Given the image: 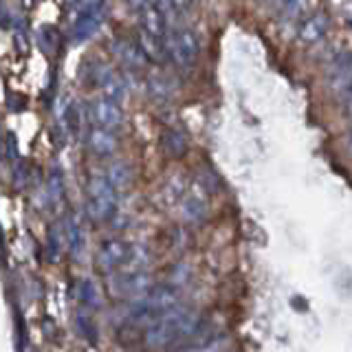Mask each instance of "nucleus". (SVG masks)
I'll return each mask as SVG.
<instances>
[{
  "label": "nucleus",
  "instance_id": "f03ea898",
  "mask_svg": "<svg viewBox=\"0 0 352 352\" xmlns=\"http://www.w3.org/2000/svg\"><path fill=\"white\" fill-rule=\"evenodd\" d=\"M117 187L108 174H93L86 185V216L93 223H108L117 214Z\"/></svg>",
  "mask_w": 352,
  "mask_h": 352
},
{
  "label": "nucleus",
  "instance_id": "6e6552de",
  "mask_svg": "<svg viewBox=\"0 0 352 352\" xmlns=\"http://www.w3.org/2000/svg\"><path fill=\"white\" fill-rule=\"evenodd\" d=\"M326 84L333 93L346 95L352 86V53H341L339 58L330 64L326 73Z\"/></svg>",
  "mask_w": 352,
  "mask_h": 352
},
{
  "label": "nucleus",
  "instance_id": "412c9836",
  "mask_svg": "<svg viewBox=\"0 0 352 352\" xmlns=\"http://www.w3.org/2000/svg\"><path fill=\"white\" fill-rule=\"evenodd\" d=\"M108 179L117 187V190H126V187L132 183V170L128 168L126 163L117 161V163H113L108 168Z\"/></svg>",
  "mask_w": 352,
  "mask_h": 352
},
{
  "label": "nucleus",
  "instance_id": "cd10ccee",
  "mask_svg": "<svg viewBox=\"0 0 352 352\" xmlns=\"http://www.w3.org/2000/svg\"><path fill=\"white\" fill-rule=\"evenodd\" d=\"M306 3L308 0H286V14H289L291 18H295V16H300L302 14V9L306 7Z\"/></svg>",
  "mask_w": 352,
  "mask_h": 352
},
{
  "label": "nucleus",
  "instance_id": "a211bd4d",
  "mask_svg": "<svg viewBox=\"0 0 352 352\" xmlns=\"http://www.w3.org/2000/svg\"><path fill=\"white\" fill-rule=\"evenodd\" d=\"M64 225H66V238H69V253L73 258H80L86 247V236L82 231V225L75 218H69Z\"/></svg>",
  "mask_w": 352,
  "mask_h": 352
},
{
  "label": "nucleus",
  "instance_id": "393cba45",
  "mask_svg": "<svg viewBox=\"0 0 352 352\" xmlns=\"http://www.w3.org/2000/svg\"><path fill=\"white\" fill-rule=\"evenodd\" d=\"M66 128H69L73 135H77V132H80V115H77L75 104L66 106Z\"/></svg>",
  "mask_w": 352,
  "mask_h": 352
},
{
  "label": "nucleus",
  "instance_id": "4be33fe9",
  "mask_svg": "<svg viewBox=\"0 0 352 352\" xmlns=\"http://www.w3.org/2000/svg\"><path fill=\"white\" fill-rule=\"evenodd\" d=\"M75 328H77V333H80L84 339L91 341V344H95V341H97V326L88 315H84V313L77 315L75 317Z\"/></svg>",
  "mask_w": 352,
  "mask_h": 352
},
{
  "label": "nucleus",
  "instance_id": "72a5a7b5",
  "mask_svg": "<svg viewBox=\"0 0 352 352\" xmlns=\"http://www.w3.org/2000/svg\"><path fill=\"white\" fill-rule=\"evenodd\" d=\"M348 152L352 154V132H350V137H348Z\"/></svg>",
  "mask_w": 352,
  "mask_h": 352
},
{
  "label": "nucleus",
  "instance_id": "c85d7f7f",
  "mask_svg": "<svg viewBox=\"0 0 352 352\" xmlns=\"http://www.w3.org/2000/svg\"><path fill=\"white\" fill-rule=\"evenodd\" d=\"M154 5H157L165 16H170V14H176V9H174V0H152Z\"/></svg>",
  "mask_w": 352,
  "mask_h": 352
},
{
  "label": "nucleus",
  "instance_id": "c756f323",
  "mask_svg": "<svg viewBox=\"0 0 352 352\" xmlns=\"http://www.w3.org/2000/svg\"><path fill=\"white\" fill-rule=\"evenodd\" d=\"M126 5H128L132 11H137V14H141L143 9L152 5V0H126Z\"/></svg>",
  "mask_w": 352,
  "mask_h": 352
},
{
  "label": "nucleus",
  "instance_id": "4468645a",
  "mask_svg": "<svg viewBox=\"0 0 352 352\" xmlns=\"http://www.w3.org/2000/svg\"><path fill=\"white\" fill-rule=\"evenodd\" d=\"M161 148H163V152L168 154L170 159H181V157H185V152H187V148H190V143H187V137L183 135L181 130L165 128L163 135H161Z\"/></svg>",
  "mask_w": 352,
  "mask_h": 352
},
{
  "label": "nucleus",
  "instance_id": "aec40b11",
  "mask_svg": "<svg viewBox=\"0 0 352 352\" xmlns=\"http://www.w3.org/2000/svg\"><path fill=\"white\" fill-rule=\"evenodd\" d=\"M139 44L143 47V51L148 53L150 60L161 62L165 58V53H168V49H165V44H163V38L152 36V33H148L146 29H141V33H139Z\"/></svg>",
  "mask_w": 352,
  "mask_h": 352
},
{
  "label": "nucleus",
  "instance_id": "9d476101",
  "mask_svg": "<svg viewBox=\"0 0 352 352\" xmlns=\"http://www.w3.org/2000/svg\"><path fill=\"white\" fill-rule=\"evenodd\" d=\"M113 53L124 62L130 69H146L150 64L148 53L143 51V47L139 42H130V40H115L113 42Z\"/></svg>",
  "mask_w": 352,
  "mask_h": 352
},
{
  "label": "nucleus",
  "instance_id": "1a4fd4ad",
  "mask_svg": "<svg viewBox=\"0 0 352 352\" xmlns=\"http://www.w3.org/2000/svg\"><path fill=\"white\" fill-rule=\"evenodd\" d=\"M93 119L97 126H104L108 130H117L124 124V110H121L119 102L110 97H102L93 104Z\"/></svg>",
  "mask_w": 352,
  "mask_h": 352
},
{
  "label": "nucleus",
  "instance_id": "dca6fc26",
  "mask_svg": "<svg viewBox=\"0 0 352 352\" xmlns=\"http://www.w3.org/2000/svg\"><path fill=\"white\" fill-rule=\"evenodd\" d=\"M64 247H69V238H66V225L64 223H55L49 229V238H47V258L51 262L60 260Z\"/></svg>",
  "mask_w": 352,
  "mask_h": 352
},
{
  "label": "nucleus",
  "instance_id": "473e14b6",
  "mask_svg": "<svg viewBox=\"0 0 352 352\" xmlns=\"http://www.w3.org/2000/svg\"><path fill=\"white\" fill-rule=\"evenodd\" d=\"M273 5H275V7H282V9H284V7H286V0H273Z\"/></svg>",
  "mask_w": 352,
  "mask_h": 352
},
{
  "label": "nucleus",
  "instance_id": "20e7f679",
  "mask_svg": "<svg viewBox=\"0 0 352 352\" xmlns=\"http://www.w3.org/2000/svg\"><path fill=\"white\" fill-rule=\"evenodd\" d=\"M132 251H135V247L128 245L126 240H117V238L106 240V242H102V247H99L95 262H97L99 271L113 273L119 267H124V264H130Z\"/></svg>",
  "mask_w": 352,
  "mask_h": 352
},
{
  "label": "nucleus",
  "instance_id": "0eeeda50",
  "mask_svg": "<svg viewBox=\"0 0 352 352\" xmlns=\"http://www.w3.org/2000/svg\"><path fill=\"white\" fill-rule=\"evenodd\" d=\"M91 75H93V80L95 84L102 88L104 95L110 97V99H115V102H124L126 99V82L121 80V75L115 73L110 66L106 64H95L93 69H91Z\"/></svg>",
  "mask_w": 352,
  "mask_h": 352
},
{
  "label": "nucleus",
  "instance_id": "7ed1b4c3",
  "mask_svg": "<svg viewBox=\"0 0 352 352\" xmlns=\"http://www.w3.org/2000/svg\"><path fill=\"white\" fill-rule=\"evenodd\" d=\"M152 278L143 271L115 273L108 278V291L115 300H137L152 289Z\"/></svg>",
  "mask_w": 352,
  "mask_h": 352
},
{
  "label": "nucleus",
  "instance_id": "5701e85b",
  "mask_svg": "<svg viewBox=\"0 0 352 352\" xmlns=\"http://www.w3.org/2000/svg\"><path fill=\"white\" fill-rule=\"evenodd\" d=\"M148 91L157 102H165L172 95V86L163 80V77H150L148 80Z\"/></svg>",
  "mask_w": 352,
  "mask_h": 352
},
{
  "label": "nucleus",
  "instance_id": "2eb2a0df",
  "mask_svg": "<svg viewBox=\"0 0 352 352\" xmlns=\"http://www.w3.org/2000/svg\"><path fill=\"white\" fill-rule=\"evenodd\" d=\"M141 29H146L148 33L157 38H163L165 40V31H168V20H165V14L157 7V5H150L141 11Z\"/></svg>",
  "mask_w": 352,
  "mask_h": 352
},
{
  "label": "nucleus",
  "instance_id": "39448f33",
  "mask_svg": "<svg viewBox=\"0 0 352 352\" xmlns=\"http://www.w3.org/2000/svg\"><path fill=\"white\" fill-rule=\"evenodd\" d=\"M106 16H108L106 0H97V3L88 5L73 25V42H84L88 38H93L99 31V27L104 25Z\"/></svg>",
  "mask_w": 352,
  "mask_h": 352
},
{
  "label": "nucleus",
  "instance_id": "f3484780",
  "mask_svg": "<svg viewBox=\"0 0 352 352\" xmlns=\"http://www.w3.org/2000/svg\"><path fill=\"white\" fill-rule=\"evenodd\" d=\"M181 212H183L185 223H190V225H201L203 220L207 218V205H205V201H201L198 196H187L185 201H183Z\"/></svg>",
  "mask_w": 352,
  "mask_h": 352
},
{
  "label": "nucleus",
  "instance_id": "2f4dec72",
  "mask_svg": "<svg viewBox=\"0 0 352 352\" xmlns=\"http://www.w3.org/2000/svg\"><path fill=\"white\" fill-rule=\"evenodd\" d=\"M346 108H348V113L352 115V86H350V91L346 93Z\"/></svg>",
  "mask_w": 352,
  "mask_h": 352
},
{
  "label": "nucleus",
  "instance_id": "a878e982",
  "mask_svg": "<svg viewBox=\"0 0 352 352\" xmlns=\"http://www.w3.org/2000/svg\"><path fill=\"white\" fill-rule=\"evenodd\" d=\"M5 157L9 161H16L18 159V139L14 132H7V143H5Z\"/></svg>",
  "mask_w": 352,
  "mask_h": 352
},
{
  "label": "nucleus",
  "instance_id": "f257e3e1",
  "mask_svg": "<svg viewBox=\"0 0 352 352\" xmlns=\"http://www.w3.org/2000/svg\"><path fill=\"white\" fill-rule=\"evenodd\" d=\"M203 328V319L196 313L187 311V308H170L159 319L146 328V344L150 348H163V346H172L181 339H194V335Z\"/></svg>",
  "mask_w": 352,
  "mask_h": 352
},
{
  "label": "nucleus",
  "instance_id": "9b49d317",
  "mask_svg": "<svg viewBox=\"0 0 352 352\" xmlns=\"http://www.w3.org/2000/svg\"><path fill=\"white\" fill-rule=\"evenodd\" d=\"M148 300V304L157 311L159 315H163L165 311H170V308L176 306L179 302V291L174 289V286H168V284H159V286H152V289L143 295Z\"/></svg>",
  "mask_w": 352,
  "mask_h": 352
},
{
  "label": "nucleus",
  "instance_id": "ddd939ff",
  "mask_svg": "<svg viewBox=\"0 0 352 352\" xmlns=\"http://www.w3.org/2000/svg\"><path fill=\"white\" fill-rule=\"evenodd\" d=\"M328 27H330V18H328V14L322 11V14H315L302 22L300 38H302V42H308V44L319 42L328 33Z\"/></svg>",
  "mask_w": 352,
  "mask_h": 352
},
{
  "label": "nucleus",
  "instance_id": "6ab92c4d",
  "mask_svg": "<svg viewBox=\"0 0 352 352\" xmlns=\"http://www.w3.org/2000/svg\"><path fill=\"white\" fill-rule=\"evenodd\" d=\"M77 300H80L86 308H91V311L102 308V295H99V289L93 280H82L77 284Z\"/></svg>",
  "mask_w": 352,
  "mask_h": 352
},
{
  "label": "nucleus",
  "instance_id": "f8f14e48",
  "mask_svg": "<svg viewBox=\"0 0 352 352\" xmlns=\"http://www.w3.org/2000/svg\"><path fill=\"white\" fill-rule=\"evenodd\" d=\"M88 148H91L97 157H110L117 150V137L113 130L104 126H95L88 130Z\"/></svg>",
  "mask_w": 352,
  "mask_h": 352
},
{
  "label": "nucleus",
  "instance_id": "b1692460",
  "mask_svg": "<svg viewBox=\"0 0 352 352\" xmlns=\"http://www.w3.org/2000/svg\"><path fill=\"white\" fill-rule=\"evenodd\" d=\"M47 192H49V198H51L53 203L62 201V196H64V179H62V172H60V170H53V172L49 174Z\"/></svg>",
  "mask_w": 352,
  "mask_h": 352
},
{
  "label": "nucleus",
  "instance_id": "bb28decb",
  "mask_svg": "<svg viewBox=\"0 0 352 352\" xmlns=\"http://www.w3.org/2000/svg\"><path fill=\"white\" fill-rule=\"evenodd\" d=\"M29 183V168L25 163H18L14 170V185L16 187H25Z\"/></svg>",
  "mask_w": 352,
  "mask_h": 352
},
{
  "label": "nucleus",
  "instance_id": "423d86ee",
  "mask_svg": "<svg viewBox=\"0 0 352 352\" xmlns=\"http://www.w3.org/2000/svg\"><path fill=\"white\" fill-rule=\"evenodd\" d=\"M198 53H201V44H198V38H196L194 31L183 29L172 38L170 55L179 66H185V69L187 66H192L198 58Z\"/></svg>",
  "mask_w": 352,
  "mask_h": 352
},
{
  "label": "nucleus",
  "instance_id": "7c9ffc66",
  "mask_svg": "<svg viewBox=\"0 0 352 352\" xmlns=\"http://www.w3.org/2000/svg\"><path fill=\"white\" fill-rule=\"evenodd\" d=\"M174 9L176 14H187L192 9V0H174Z\"/></svg>",
  "mask_w": 352,
  "mask_h": 352
}]
</instances>
